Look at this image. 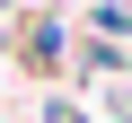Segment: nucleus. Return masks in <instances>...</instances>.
<instances>
[{
  "instance_id": "obj_1",
  "label": "nucleus",
  "mask_w": 132,
  "mask_h": 123,
  "mask_svg": "<svg viewBox=\"0 0 132 123\" xmlns=\"http://www.w3.org/2000/svg\"><path fill=\"white\" fill-rule=\"evenodd\" d=\"M0 9H9V0H0Z\"/></svg>"
}]
</instances>
